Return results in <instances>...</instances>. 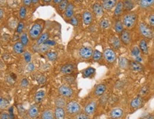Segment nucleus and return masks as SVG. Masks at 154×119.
<instances>
[{
  "mask_svg": "<svg viewBox=\"0 0 154 119\" xmlns=\"http://www.w3.org/2000/svg\"><path fill=\"white\" fill-rule=\"evenodd\" d=\"M0 119H11L10 118V115L6 112H2L0 114Z\"/></svg>",
  "mask_w": 154,
  "mask_h": 119,
  "instance_id": "obj_51",
  "label": "nucleus"
},
{
  "mask_svg": "<svg viewBox=\"0 0 154 119\" xmlns=\"http://www.w3.org/2000/svg\"><path fill=\"white\" fill-rule=\"evenodd\" d=\"M43 1H44V2H50V1H51V0H43Z\"/></svg>",
  "mask_w": 154,
  "mask_h": 119,
  "instance_id": "obj_59",
  "label": "nucleus"
},
{
  "mask_svg": "<svg viewBox=\"0 0 154 119\" xmlns=\"http://www.w3.org/2000/svg\"><path fill=\"white\" fill-rule=\"evenodd\" d=\"M49 46L46 44H42L39 46V51H41L42 52H47L49 51Z\"/></svg>",
  "mask_w": 154,
  "mask_h": 119,
  "instance_id": "obj_45",
  "label": "nucleus"
},
{
  "mask_svg": "<svg viewBox=\"0 0 154 119\" xmlns=\"http://www.w3.org/2000/svg\"><path fill=\"white\" fill-rule=\"evenodd\" d=\"M65 110L68 115H76L78 113H81V105L77 101H70L66 103V106H65Z\"/></svg>",
  "mask_w": 154,
  "mask_h": 119,
  "instance_id": "obj_1",
  "label": "nucleus"
},
{
  "mask_svg": "<svg viewBox=\"0 0 154 119\" xmlns=\"http://www.w3.org/2000/svg\"><path fill=\"white\" fill-rule=\"evenodd\" d=\"M49 33H47V32H44V33L41 34L40 36H39V38L37 40V44L39 45L44 44L47 40H49Z\"/></svg>",
  "mask_w": 154,
  "mask_h": 119,
  "instance_id": "obj_26",
  "label": "nucleus"
},
{
  "mask_svg": "<svg viewBox=\"0 0 154 119\" xmlns=\"http://www.w3.org/2000/svg\"><path fill=\"white\" fill-rule=\"evenodd\" d=\"M42 32V25L40 23H34L29 31V36L32 40H37Z\"/></svg>",
  "mask_w": 154,
  "mask_h": 119,
  "instance_id": "obj_4",
  "label": "nucleus"
},
{
  "mask_svg": "<svg viewBox=\"0 0 154 119\" xmlns=\"http://www.w3.org/2000/svg\"><path fill=\"white\" fill-rule=\"evenodd\" d=\"M55 119H65L66 118V110L64 108L56 107L54 111Z\"/></svg>",
  "mask_w": 154,
  "mask_h": 119,
  "instance_id": "obj_15",
  "label": "nucleus"
},
{
  "mask_svg": "<svg viewBox=\"0 0 154 119\" xmlns=\"http://www.w3.org/2000/svg\"><path fill=\"white\" fill-rule=\"evenodd\" d=\"M137 16L134 13H128L125 14L122 18V23L127 28H132L136 23Z\"/></svg>",
  "mask_w": 154,
  "mask_h": 119,
  "instance_id": "obj_2",
  "label": "nucleus"
},
{
  "mask_svg": "<svg viewBox=\"0 0 154 119\" xmlns=\"http://www.w3.org/2000/svg\"><path fill=\"white\" fill-rule=\"evenodd\" d=\"M149 91H150L149 86H148V85H144L143 86H142L141 89H140L139 91H138V96L143 97V96H146V95H148V93H149Z\"/></svg>",
  "mask_w": 154,
  "mask_h": 119,
  "instance_id": "obj_31",
  "label": "nucleus"
},
{
  "mask_svg": "<svg viewBox=\"0 0 154 119\" xmlns=\"http://www.w3.org/2000/svg\"><path fill=\"white\" fill-rule=\"evenodd\" d=\"M62 0H53V2L55 4H59Z\"/></svg>",
  "mask_w": 154,
  "mask_h": 119,
  "instance_id": "obj_56",
  "label": "nucleus"
},
{
  "mask_svg": "<svg viewBox=\"0 0 154 119\" xmlns=\"http://www.w3.org/2000/svg\"><path fill=\"white\" fill-rule=\"evenodd\" d=\"M9 105V101L6 98L0 96V109H5Z\"/></svg>",
  "mask_w": 154,
  "mask_h": 119,
  "instance_id": "obj_35",
  "label": "nucleus"
},
{
  "mask_svg": "<svg viewBox=\"0 0 154 119\" xmlns=\"http://www.w3.org/2000/svg\"><path fill=\"white\" fill-rule=\"evenodd\" d=\"M73 8H74V6L71 3H68L67 7L64 11V15L66 18H71V17L73 16Z\"/></svg>",
  "mask_w": 154,
  "mask_h": 119,
  "instance_id": "obj_23",
  "label": "nucleus"
},
{
  "mask_svg": "<svg viewBox=\"0 0 154 119\" xmlns=\"http://www.w3.org/2000/svg\"><path fill=\"white\" fill-rule=\"evenodd\" d=\"M46 56L49 60L55 61L57 59L58 54L55 51H48L47 52H46Z\"/></svg>",
  "mask_w": 154,
  "mask_h": 119,
  "instance_id": "obj_34",
  "label": "nucleus"
},
{
  "mask_svg": "<svg viewBox=\"0 0 154 119\" xmlns=\"http://www.w3.org/2000/svg\"><path fill=\"white\" fill-rule=\"evenodd\" d=\"M128 67L130 68L131 71L135 72H140L143 71L144 67L141 63L137 62L136 60L129 61V64H128Z\"/></svg>",
  "mask_w": 154,
  "mask_h": 119,
  "instance_id": "obj_11",
  "label": "nucleus"
},
{
  "mask_svg": "<svg viewBox=\"0 0 154 119\" xmlns=\"http://www.w3.org/2000/svg\"><path fill=\"white\" fill-rule=\"evenodd\" d=\"M120 34H121V35H120V38H121V42H122L124 45H129V44L131 43V40H132L130 32L128 31V30L124 29L123 31Z\"/></svg>",
  "mask_w": 154,
  "mask_h": 119,
  "instance_id": "obj_12",
  "label": "nucleus"
},
{
  "mask_svg": "<svg viewBox=\"0 0 154 119\" xmlns=\"http://www.w3.org/2000/svg\"><path fill=\"white\" fill-rule=\"evenodd\" d=\"M128 64H129V60L125 57H121L119 60V67L121 69H126L128 67Z\"/></svg>",
  "mask_w": 154,
  "mask_h": 119,
  "instance_id": "obj_28",
  "label": "nucleus"
},
{
  "mask_svg": "<svg viewBox=\"0 0 154 119\" xmlns=\"http://www.w3.org/2000/svg\"><path fill=\"white\" fill-rule=\"evenodd\" d=\"M32 3H34V4H37V3H38L39 0H32Z\"/></svg>",
  "mask_w": 154,
  "mask_h": 119,
  "instance_id": "obj_57",
  "label": "nucleus"
},
{
  "mask_svg": "<svg viewBox=\"0 0 154 119\" xmlns=\"http://www.w3.org/2000/svg\"><path fill=\"white\" fill-rule=\"evenodd\" d=\"M24 45L21 42H17L13 46V50L17 54H22L24 52Z\"/></svg>",
  "mask_w": 154,
  "mask_h": 119,
  "instance_id": "obj_27",
  "label": "nucleus"
},
{
  "mask_svg": "<svg viewBox=\"0 0 154 119\" xmlns=\"http://www.w3.org/2000/svg\"><path fill=\"white\" fill-rule=\"evenodd\" d=\"M131 55L132 56L134 59H136V57H140L141 56V52L140 50L139 47L138 46H134L132 48V50L131 51Z\"/></svg>",
  "mask_w": 154,
  "mask_h": 119,
  "instance_id": "obj_32",
  "label": "nucleus"
},
{
  "mask_svg": "<svg viewBox=\"0 0 154 119\" xmlns=\"http://www.w3.org/2000/svg\"><path fill=\"white\" fill-rule=\"evenodd\" d=\"M20 40H21V42L23 44L24 46H27L29 44V37L27 33H22L20 37Z\"/></svg>",
  "mask_w": 154,
  "mask_h": 119,
  "instance_id": "obj_38",
  "label": "nucleus"
},
{
  "mask_svg": "<svg viewBox=\"0 0 154 119\" xmlns=\"http://www.w3.org/2000/svg\"><path fill=\"white\" fill-rule=\"evenodd\" d=\"M133 6H134V4L131 0H125L124 2V9L125 8L127 11H129V10L132 9Z\"/></svg>",
  "mask_w": 154,
  "mask_h": 119,
  "instance_id": "obj_36",
  "label": "nucleus"
},
{
  "mask_svg": "<svg viewBox=\"0 0 154 119\" xmlns=\"http://www.w3.org/2000/svg\"><path fill=\"white\" fill-rule=\"evenodd\" d=\"M70 23H71V25H74V26H77L78 24V19H77L76 17L75 16H72L71 18H70Z\"/></svg>",
  "mask_w": 154,
  "mask_h": 119,
  "instance_id": "obj_49",
  "label": "nucleus"
},
{
  "mask_svg": "<svg viewBox=\"0 0 154 119\" xmlns=\"http://www.w3.org/2000/svg\"><path fill=\"white\" fill-rule=\"evenodd\" d=\"M102 55H103V53H101L100 51L98 50H94L92 57H93V59L94 61H99L101 59Z\"/></svg>",
  "mask_w": 154,
  "mask_h": 119,
  "instance_id": "obj_37",
  "label": "nucleus"
},
{
  "mask_svg": "<svg viewBox=\"0 0 154 119\" xmlns=\"http://www.w3.org/2000/svg\"><path fill=\"white\" fill-rule=\"evenodd\" d=\"M22 1H23V4L25 5V6H30L31 4H32V0H22Z\"/></svg>",
  "mask_w": 154,
  "mask_h": 119,
  "instance_id": "obj_54",
  "label": "nucleus"
},
{
  "mask_svg": "<svg viewBox=\"0 0 154 119\" xmlns=\"http://www.w3.org/2000/svg\"><path fill=\"white\" fill-rule=\"evenodd\" d=\"M46 96V91L43 89H40L39 91H37L35 93V96H34V101L35 103H40L41 102L43 101V100L44 99Z\"/></svg>",
  "mask_w": 154,
  "mask_h": 119,
  "instance_id": "obj_18",
  "label": "nucleus"
},
{
  "mask_svg": "<svg viewBox=\"0 0 154 119\" xmlns=\"http://www.w3.org/2000/svg\"><path fill=\"white\" fill-rule=\"evenodd\" d=\"M124 109L122 108L119 107H116V108H112L109 113V116L111 119H121L124 116Z\"/></svg>",
  "mask_w": 154,
  "mask_h": 119,
  "instance_id": "obj_9",
  "label": "nucleus"
},
{
  "mask_svg": "<svg viewBox=\"0 0 154 119\" xmlns=\"http://www.w3.org/2000/svg\"><path fill=\"white\" fill-rule=\"evenodd\" d=\"M153 38H154V36H153Z\"/></svg>",
  "mask_w": 154,
  "mask_h": 119,
  "instance_id": "obj_61",
  "label": "nucleus"
},
{
  "mask_svg": "<svg viewBox=\"0 0 154 119\" xmlns=\"http://www.w3.org/2000/svg\"><path fill=\"white\" fill-rule=\"evenodd\" d=\"M139 49L141 53L143 54V55H147L148 54V46L145 39L143 38L141 40V41L139 42Z\"/></svg>",
  "mask_w": 154,
  "mask_h": 119,
  "instance_id": "obj_20",
  "label": "nucleus"
},
{
  "mask_svg": "<svg viewBox=\"0 0 154 119\" xmlns=\"http://www.w3.org/2000/svg\"><path fill=\"white\" fill-rule=\"evenodd\" d=\"M114 28H115L116 33H121L124 30V24H123L122 21H121L120 20H117L116 21L115 25H114Z\"/></svg>",
  "mask_w": 154,
  "mask_h": 119,
  "instance_id": "obj_33",
  "label": "nucleus"
},
{
  "mask_svg": "<svg viewBox=\"0 0 154 119\" xmlns=\"http://www.w3.org/2000/svg\"><path fill=\"white\" fill-rule=\"evenodd\" d=\"M44 44H46V45H49V46H51V45H56V42L54 41V40H47V41L44 42Z\"/></svg>",
  "mask_w": 154,
  "mask_h": 119,
  "instance_id": "obj_53",
  "label": "nucleus"
},
{
  "mask_svg": "<svg viewBox=\"0 0 154 119\" xmlns=\"http://www.w3.org/2000/svg\"><path fill=\"white\" fill-rule=\"evenodd\" d=\"M26 16H27V9H26L24 6H22L19 9V17L22 19H23L25 18Z\"/></svg>",
  "mask_w": 154,
  "mask_h": 119,
  "instance_id": "obj_41",
  "label": "nucleus"
},
{
  "mask_svg": "<svg viewBox=\"0 0 154 119\" xmlns=\"http://www.w3.org/2000/svg\"><path fill=\"white\" fill-rule=\"evenodd\" d=\"M112 45L113 47L115 49L120 48V46H121V41H120L119 38H117L116 36H114L112 40Z\"/></svg>",
  "mask_w": 154,
  "mask_h": 119,
  "instance_id": "obj_39",
  "label": "nucleus"
},
{
  "mask_svg": "<svg viewBox=\"0 0 154 119\" xmlns=\"http://www.w3.org/2000/svg\"><path fill=\"white\" fill-rule=\"evenodd\" d=\"M148 20L150 26L154 28V13H151V14H150L149 16H148Z\"/></svg>",
  "mask_w": 154,
  "mask_h": 119,
  "instance_id": "obj_47",
  "label": "nucleus"
},
{
  "mask_svg": "<svg viewBox=\"0 0 154 119\" xmlns=\"http://www.w3.org/2000/svg\"><path fill=\"white\" fill-rule=\"evenodd\" d=\"M139 31L141 35L146 39H151L154 36L153 30L144 22H141L139 23Z\"/></svg>",
  "mask_w": 154,
  "mask_h": 119,
  "instance_id": "obj_3",
  "label": "nucleus"
},
{
  "mask_svg": "<svg viewBox=\"0 0 154 119\" xmlns=\"http://www.w3.org/2000/svg\"><path fill=\"white\" fill-rule=\"evenodd\" d=\"M34 64L33 62H29L27 66V70L29 72H32V71H34Z\"/></svg>",
  "mask_w": 154,
  "mask_h": 119,
  "instance_id": "obj_50",
  "label": "nucleus"
},
{
  "mask_svg": "<svg viewBox=\"0 0 154 119\" xmlns=\"http://www.w3.org/2000/svg\"><path fill=\"white\" fill-rule=\"evenodd\" d=\"M3 16H4V11L3 9L0 8V20L3 18Z\"/></svg>",
  "mask_w": 154,
  "mask_h": 119,
  "instance_id": "obj_55",
  "label": "nucleus"
},
{
  "mask_svg": "<svg viewBox=\"0 0 154 119\" xmlns=\"http://www.w3.org/2000/svg\"><path fill=\"white\" fill-rule=\"evenodd\" d=\"M68 4V0H62L61 1V3L59 4V9L61 11H65L66 7H67Z\"/></svg>",
  "mask_w": 154,
  "mask_h": 119,
  "instance_id": "obj_40",
  "label": "nucleus"
},
{
  "mask_svg": "<svg viewBox=\"0 0 154 119\" xmlns=\"http://www.w3.org/2000/svg\"><path fill=\"white\" fill-rule=\"evenodd\" d=\"M39 113V107L37 103L31 105L28 110V116L32 119H35L37 118Z\"/></svg>",
  "mask_w": 154,
  "mask_h": 119,
  "instance_id": "obj_14",
  "label": "nucleus"
},
{
  "mask_svg": "<svg viewBox=\"0 0 154 119\" xmlns=\"http://www.w3.org/2000/svg\"><path fill=\"white\" fill-rule=\"evenodd\" d=\"M104 58L109 63H114L116 59V54L113 49L107 48L105 49L103 53Z\"/></svg>",
  "mask_w": 154,
  "mask_h": 119,
  "instance_id": "obj_6",
  "label": "nucleus"
},
{
  "mask_svg": "<svg viewBox=\"0 0 154 119\" xmlns=\"http://www.w3.org/2000/svg\"><path fill=\"white\" fill-rule=\"evenodd\" d=\"M100 26L101 28H104V29L107 28L109 26V22L108 21V19H107V18H103L101 21H100Z\"/></svg>",
  "mask_w": 154,
  "mask_h": 119,
  "instance_id": "obj_42",
  "label": "nucleus"
},
{
  "mask_svg": "<svg viewBox=\"0 0 154 119\" xmlns=\"http://www.w3.org/2000/svg\"><path fill=\"white\" fill-rule=\"evenodd\" d=\"M24 23L23 22L20 21L19 23H18V25H17V31L18 33H22V32L24 30Z\"/></svg>",
  "mask_w": 154,
  "mask_h": 119,
  "instance_id": "obj_46",
  "label": "nucleus"
},
{
  "mask_svg": "<svg viewBox=\"0 0 154 119\" xmlns=\"http://www.w3.org/2000/svg\"><path fill=\"white\" fill-rule=\"evenodd\" d=\"M41 119H55L54 113L51 109H45L41 114Z\"/></svg>",
  "mask_w": 154,
  "mask_h": 119,
  "instance_id": "obj_22",
  "label": "nucleus"
},
{
  "mask_svg": "<svg viewBox=\"0 0 154 119\" xmlns=\"http://www.w3.org/2000/svg\"><path fill=\"white\" fill-rule=\"evenodd\" d=\"M95 72H96V69H94V67H87L86 69H85L83 71V72H82V75H83V77L85 78L89 77V76L93 75Z\"/></svg>",
  "mask_w": 154,
  "mask_h": 119,
  "instance_id": "obj_29",
  "label": "nucleus"
},
{
  "mask_svg": "<svg viewBox=\"0 0 154 119\" xmlns=\"http://www.w3.org/2000/svg\"><path fill=\"white\" fill-rule=\"evenodd\" d=\"M82 20H83V23L85 25H88L91 23L92 20H93V17H92V14L90 11H84L82 15Z\"/></svg>",
  "mask_w": 154,
  "mask_h": 119,
  "instance_id": "obj_19",
  "label": "nucleus"
},
{
  "mask_svg": "<svg viewBox=\"0 0 154 119\" xmlns=\"http://www.w3.org/2000/svg\"><path fill=\"white\" fill-rule=\"evenodd\" d=\"M97 108V102L96 101H91L86 105L83 109V113L88 115H91L95 113Z\"/></svg>",
  "mask_w": 154,
  "mask_h": 119,
  "instance_id": "obj_7",
  "label": "nucleus"
},
{
  "mask_svg": "<svg viewBox=\"0 0 154 119\" xmlns=\"http://www.w3.org/2000/svg\"><path fill=\"white\" fill-rule=\"evenodd\" d=\"M143 97L141 96H138L136 97L133 98L131 100V103H130V107H131V109L134 110L136 109H138L141 107L143 106Z\"/></svg>",
  "mask_w": 154,
  "mask_h": 119,
  "instance_id": "obj_10",
  "label": "nucleus"
},
{
  "mask_svg": "<svg viewBox=\"0 0 154 119\" xmlns=\"http://www.w3.org/2000/svg\"><path fill=\"white\" fill-rule=\"evenodd\" d=\"M30 84V81H29L28 79L27 78H24V79H22L21 81V86H22L23 88H26L29 86Z\"/></svg>",
  "mask_w": 154,
  "mask_h": 119,
  "instance_id": "obj_48",
  "label": "nucleus"
},
{
  "mask_svg": "<svg viewBox=\"0 0 154 119\" xmlns=\"http://www.w3.org/2000/svg\"><path fill=\"white\" fill-rule=\"evenodd\" d=\"M154 4V0H140V6L141 8H146Z\"/></svg>",
  "mask_w": 154,
  "mask_h": 119,
  "instance_id": "obj_30",
  "label": "nucleus"
},
{
  "mask_svg": "<svg viewBox=\"0 0 154 119\" xmlns=\"http://www.w3.org/2000/svg\"><path fill=\"white\" fill-rule=\"evenodd\" d=\"M147 119H154V115H150Z\"/></svg>",
  "mask_w": 154,
  "mask_h": 119,
  "instance_id": "obj_58",
  "label": "nucleus"
},
{
  "mask_svg": "<svg viewBox=\"0 0 154 119\" xmlns=\"http://www.w3.org/2000/svg\"><path fill=\"white\" fill-rule=\"evenodd\" d=\"M23 119H32V118H30V117H29V116H28V117H25V118H24Z\"/></svg>",
  "mask_w": 154,
  "mask_h": 119,
  "instance_id": "obj_60",
  "label": "nucleus"
},
{
  "mask_svg": "<svg viewBox=\"0 0 154 119\" xmlns=\"http://www.w3.org/2000/svg\"><path fill=\"white\" fill-rule=\"evenodd\" d=\"M123 11H124V2L119 1L116 5L115 10H114V16H120L122 14Z\"/></svg>",
  "mask_w": 154,
  "mask_h": 119,
  "instance_id": "obj_24",
  "label": "nucleus"
},
{
  "mask_svg": "<svg viewBox=\"0 0 154 119\" xmlns=\"http://www.w3.org/2000/svg\"><path fill=\"white\" fill-rule=\"evenodd\" d=\"M93 11L94 14L96 16L101 17L104 14V8H103L102 5L96 3L93 5Z\"/></svg>",
  "mask_w": 154,
  "mask_h": 119,
  "instance_id": "obj_21",
  "label": "nucleus"
},
{
  "mask_svg": "<svg viewBox=\"0 0 154 119\" xmlns=\"http://www.w3.org/2000/svg\"><path fill=\"white\" fill-rule=\"evenodd\" d=\"M73 119H90L89 115L86 114L85 113H79L74 116Z\"/></svg>",
  "mask_w": 154,
  "mask_h": 119,
  "instance_id": "obj_43",
  "label": "nucleus"
},
{
  "mask_svg": "<svg viewBox=\"0 0 154 119\" xmlns=\"http://www.w3.org/2000/svg\"><path fill=\"white\" fill-rule=\"evenodd\" d=\"M54 103H55L56 107H61V108H65L66 106V98L63 97V96H59V97H57L55 99V101H54Z\"/></svg>",
  "mask_w": 154,
  "mask_h": 119,
  "instance_id": "obj_25",
  "label": "nucleus"
},
{
  "mask_svg": "<svg viewBox=\"0 0 154 119\" xmlns=\"http://www.w3.org/2000/svg\"><path fill=\"white\" fill-rule=\"evenodd\" d=\"M107 91V86L104 84H99L95 86L94 90V95L96 97H101Z\"/></svg>",
  "mask_w": 154,
  "mask_h": 119,
  "instance_id": "obj_13",
  "label": "nucleus"
},
{
  "mask_svg": "<svg viewBox=\"0 0 154 119\" xmlns=\"http://www.w3.org/2000/svg\"><path fill=\"white\" fill-rule=\"evenodd\" d=\"M75 67L73 64H66L61 67V72L64 74H71L73 72Z\"/></svg>",
  "mask_w": 154,
  "mask_h": 119,
  "instance_id": "obj_16",
  "label": "nucleus"
},
{
  "mask_svg": "<svg viewBox=\"0 0 154 119\" xmlns=\"http://www.w3.org/2000/svg\"><path fill=\"white\" fill-rule=\"evenodd\" d=\"M24 58L26 62H27V63L30 62L31 59H32V55H31L30 52L28 51L24 52Z\"/></svg>",
  "mask_w": 154,
  "mask_h": 119,
  "instance_id": "obj_44",
  "label": "nucleus"
},
{
  "mask_svg": "<svg viewBox=\"0 0 154 119\" xmlns=\"http://www.w3.org/2000/svg\"><path fill=\"white\" fill-rule=\"evenodd\" d=\"M94 50L91 47L83 46L79 50V55L83 59H89L92 57Z\"/></svg>",
  "mask_w": 154,
  "mask_h": 119,
  "instance_id": "obj_8",
  "label": "nucleus"
},
{
  "mask_svg": "<svg viewBox=\"0 0 154 119\" xmlns=\"http://www.w3.org/2000/svg\"><path fill=\"white\" fill-rule=\"evenodd\" d=\"M117 4V0H103L102 6L104 9L111 10Z\"/></svg>",
  "mask_w": 154,
  "mask_h": 119,
  "instance_id": "obj_17",
  "label": "nucleus"
},
{
  "mask_svg": "<svg viewBox=\"0 0 154 119\" xmlns=\"http://www.w3.org/2000/svg\"><path fill=\"white\" fill-rule=\"evenodd\" d=\"M37 81H38V83H39V84H44V83L46 82V77H45V76L42 75V76H39V77L38 78V79H37Z\"/></svg>",
  "mask_w": 154,
  "mask_h": 119,
  "instance_id": "obj_52",
  "label": "nucleus"
},
{
  "mask_svg": "<svg viewBox=\"0 0 154 119\" xmlns=\"http://www.w3.org/2000/svg\"><path fill=\"white\" fill-rule=\"evenodd\" d=\"M60 96L64 98H70L73 96V91L69 86L66 84H62L58 89Z\"/></svg>",
  "mask_w": 154,
  "mask_h": 119,
  "instance_id": "obj_5",
  "label": "nucleus"
}]
</instances>
